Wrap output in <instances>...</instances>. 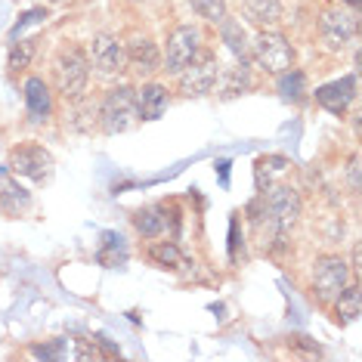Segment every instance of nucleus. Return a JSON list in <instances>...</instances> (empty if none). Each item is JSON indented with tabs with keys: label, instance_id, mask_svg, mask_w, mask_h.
<instances>
[{
	"label": "nucleus",
	"instance_id": "6e6552de",
	"mask_svg": "<svg viewBox=\"0 0 362 362\" xmlns=\"http://www.w3.org/2000/svg\"><path fill=\"white\" fill-rule=\"evenodd\" d=\"M202 50V31L195 25H177L168 35V50H164V69L170 75H180L189 62L195 59V53Z\"/></svg>",
	"mask_w": 362,
	"mask_h": 362
},
{
	"label": "nucleus",
	"instance_id": "9d476101",
	"mask_svg": "<svg viewBox=\"0 0 362 362\" xmlns=\"http://www.w3.org/2000/svg\"><path fill=\"white\" fill-rule=\"evenodd\" d=\"M93 69L103 78H115L118 71L127 69L124 59V44L112 35H96L93 37Z\"/></svg>",
	"mask_w": 362,
	"mask_h": 362
},
{
	"label": "nucleus",
	"instance_id": "39448f33",
	"mask_svg": "<svg viewBox=\"0 0 362 362\" xmlns=\"http://www.w3.org/2000/svg\"><path fill=\"white\" fill-rule=\"evenodd\" d=\"M217 78H220L217 56L208 53V50H199L195 53V59L177 75V84H180V93L183 96H204V93H211L214 90Z\"/></svg>",
	"mask_w": 362,
	"mask_h": 362
},
{
	"label": "nucleus",
	"instance_id": "f8f14e48",
	"mask_svg": "<svg viewBox=\"0 0 362 362\" xmlns=\"http://www.w3.org/2000/svg\"><path fill=\"white\" fill-rule=\"evenodd\" d=\"M124 59H127V69H134L136 75H155L161 65L158 44L146 35L130 37V44L124 47Z\"/></svg>",
	"mask_w": 362,
	"mask_h": 362
},
{
	"label": "nucleus",
	"instance_id": "dca6fc26",
	"mask_svg": "<svg viewBox=\"0 0 362 362\" xmlns=\"http://www.w3.org/2000/svg\"><path fill=\"white\" fill-rule=\"evenodd\" d=\"M134 226L143 238H158L168 233V208L164 204H149L134 214Z\"/></svg>",
	"mask_w": 362,
	"mask_h": 362
},
{
	"label": "nucleus",
	"instance_id": "2f4dec72",
	"mask_svg": "<svg viewBox=\"0 0 362 362\" xmlns=\"http://www.w3.org/2000/svg\"><path fill=\"white\" fill-rule=\"evenodd\" d=\"M56 4H59V0H56Z\"/></svg>",
	"mask_w": 362,
	"mask_h": 362
},
{
	"label": "nucleus",
	"instance_id": "20e7f679",
	"mask_svg": "<svg viewBox=\"0 0 362 362\" xmlns=\"http://www.w3.org/2000/svg\"><path fill=\"white\" fill-rule=\"evenodd\" d=\"M251 59L260 65V69L273 71V75H279V71L291 69L294 62V47L288 44V37L282 35V31H267L263 28L257 37L251 40Z\"/></svg>",
	"mask_w": 362,
	"mask_h": 362
},
{
	"label": "nucleus",
	"instance_id": "4be33fe9",
	"mask_svg": "<svg viewBox=\"0 0 362 362\" xmlns=\"http://www.w3.org/2000/svg\"><path fill=\"white\" fill-rule=\"evenodd\" d=\"M279 93L288 103H300L303 93H307V75L300 69H285L279 71Z\"/></svg>",
	"mask_w": 362,
	"mask_h": 362
},
{
	"label": "nucleus",
	"instance_id": "f3484780",
	"mask_svg": "<svg viewBox=\"0 0 362 362\" xmlns=\"http://www.w3.org/2000/svg\"><path fill=\"white\" fill-rule=\"evenodd\" d=\"M288 168H291V161L285 155H260L254 161V186H257V192H267L273 186V180L282 177Z\"/></svg>",
	"mask_w": 362,
	"mask_h": 362
},
{
	"label": "nucleus",
	"instance_id": "c85d7f7f",
	"mask_svg": "<svg viewBox=\"0 0 362 362\" xmlns=\"http://www.w3.org/2000/svg\"><path fill=\"white\" fill-rule=\"evenodd\" d=\"M347 174H350V192H359V155H353L350 158Z\"/></svg>",
	"mask_w": 362,
	"mask_h": 362
},
{
	"label": "nucleus",
	"instance_id": "412c9836",
	"mask_svg": "<svg viewBox=\"0 0 362 362\" xmlns=\"http://www.w3.org/2000/svg\"><path fill=\"white\" fill-rule=\"evenodd\" d=\"M223 96L233 100V96H242L245 90H251V65L248 62H235L233 69H226L223 75Z\"/></svg>",
	"mask_w": 362,
	"mask_h": 362
},
{
	"label": "nucleus",
	"instance_id": "7ed1b4c3",
	"mask_svg": "<svg viewBox=\"0 0 362 362\" xmlns=\"http://www.w3.org/2000/svg\"><path fill=\"white\" fill-rule=\"evenodd\" d=\"M53 81L56 90L65 100H81L90 81V59L81 47H65L53 62Z\"/></svg>",
	"mask_w": 362,
	"mask_h": 362
},
{
	"label": "nucleus",
	"instance_id": "6ab92c4d",
	"mask_svg": "<svg viewBox=\"0 0 362 362\" xmlns=\"http://www.w3.org/2000/svg\"><path fill=\"white\" fill-rule=\"evenodd\" d=\"M28 208H31V195L16 183V180H4V183H0V211H4L6 217H19V214H25Z\"/></svg>",
	"mask_w": 362,
	"mask_h": 362
},
{
	"label": "nucleus",
	"instance_id": "2eb2a0df",
	"mask_svg": "<svg viewBox=\"0 0 362 362\" xmlns=\"http://www.w3.org/2000/svg\"><path fill=\"white\" fill-rule=\"evenodd\" d=\"M168 109V87L161 84H143L136 90V112L139 121H158Z\"/></svg>",
	"mask_w": 362,
	"mask_h": 362
},
{
	"label": "nucleus",
	"instance_id": "1a4fd4ad",
	"mask_svg": "<svg viewBox=\"0 0 362 362\" xmlns=\"http://www.w3.org/2000/svg\"><path fill=\"white\" fill-rule=\"evenodd\" d=\"M319 37H322L325 50L344 53L356 37V19L344 10H325L319 19Z\"/></svg>",
	"mask_w": 362,
	"mask_h": 362
},
{
	"label": "nucleus",
	"instance_id": "423d86ee",
	"mask_svg": "<svg viewBox=\"0 0 362 362\" xmlns=\"http://www.w3.org/2000/svg\"><path fill=\"white\" fill-rule=\"evenodd\" d=\"M10 170L31 183H47L53 177V155L37 143H19L10 152Z\"/></svg>",
	"mask_w": 362,
	"mask_h": 362
},
{
	"label": "nucleus",
	"instance_id": "b1692460",
	"mask_svg": "<svg viewBox=\"0 0 362 362\" xmlns=\"http://www.w3.org/2000/svg\"><path fill=\"white\" fill-rule=\"evenodd\" d=\"M96 260L103 267H121L127 260V248H124V238L118 233H103V248L96 251Z\"/></svg>",
	"mask_w": 362,
	"mask_h": 362
},
{
	"label": "nucleus",
	"instance_id": "cd10ccee",
	"mask_svg": "<svg viewBox=\"0 0 362 362\" xmlns=\"http://www.w3.org/2000/svg\"><path fill=\"white\" fill-rule=\"evenodd\" d=\"M238 245L245 248V238H238V217L229 223V260H238Z\"/></svg>",
	"mask_w": 362,
	"mask_h": 362
},
{
	"label": "nucleus",
	"instance_id": "4468645a",
	"mask_svg": "<svg viewBox=\"0 0 362 362\" xmlns=\"http://www.w3.org/2000/svg\"><path fill=\"white\" fill-rule=\"evenodd\" d=\"M25 109H28L31 121H47L53 115V93L44 78L25 81Z\"/></svg>",
	"mask_w": 362,
	"mask_h": 362
},
{
	"label": "nucleus",
	"instance_id": "a878e982",
	"mask_svg": "<svg viewBox=\"0 0 362 362\" xmlns=\"http://www.w3.org/2000/svg\"><path fill=\"white\" fill-rule=\"evenodd\" d=\"M31 56H35V40H19L10 50V71H22L31 65Z\"/></svg>",
	"mask_w": 362,
	"mask_h": 362
},
{
	"label": "nucleus",
	"instance_id": "7c9ffc66",
	"mask_svg": "<svg viewBox=\"0 0 362 362\" xmlns=\"http://www.w3.org/2000/svg\"><path fill=\"white\" fill-rule=\"evenodd\" d=\"M341 4H347V6H359V0H341Z\"/></svg>",
	"mask_w": 362,
	"mask_h": 362
},
{
	"label": "nucleus",
	"instance_id": "f257e3e1",
	"mask_svg": "<svg viewBox=\"0 0 362 362\" xmlns=\"http://www.w3.org/2000/svg\"><path fill=\"white\" fill-rule=\"evenodd\" d=\"M300 217V195L291 186H269L263 192V217L257 229L269 233V242L282 245Z\"/></svg>",
	"mask_w": 362,
	"mask_h": 362
},
{
	"label": "nucleus",
	"instance_id": "0eeeda50",
	"mask_svg": "<svg viewBox=\"0 0 362 362\" xmlns=\"http://www.w3.org/2000/svg\"><path fill=\"white\" fill-rule=\"evenodd\" d=\"M347 279H350V269L341 254H322L313 263V294L322 303L334 300V294L347 285Z\"/></svg>",
	"mask_w": 362,
	"mask_h": 362
},
{
	"label": "nucleus",
	"instance_id": "bb28decb",
	"mask_svg": "<svg viewBox=\"0 0 362 362\" xmlns=\"http://www.w3.org/2000/svg\"><path fill=\"white\" fill-rule=\"evenodd\" d=\"M40 19H47V10H28V13H25V16H22V19H19V22H16V28L10 31V37H16V35H19V31H22V28L35 25V22H40Z\"/></svg>",
	"mask_w": 362,
	"mask_h": 362
},
{
	"label": "nucleus",
	"instance_id": "9b49d317",
	"mask_svg": "<svg viewBox=\"0 0 362 362\" xmlns=\"http://www.w3.org/2000/svg\"><path fill=\"white\" fill-rule=\"evenodd\" d=\"M353 100H356V75H344L332 84L316 87V103L332 115H344L353 105Z\"/></svg>",
	"mask_w": 362,
	"mask_h": 362
},
{
	"label": "nucleus",
	"instance_id": "aec40b11",
	"mask_svg": "<svg viewBox=\"0 0 362 362\" xmlns=\"http://www.w3.org/2000/svg\"><path fill=\"white\" fill-rule=\"evenodd\" d=\"M362 313V294L356 285H344L341 291L334 294V319L337 322H353Z\"/></svg>",
	"mask_w": 362,
	"mask_h": 362
},
{
	"label": "nucleus",
	"instance_id": "393cba45",
	"mask_svg": "<svg viewBox=\"0 0 362 362\" xmlns=\"http://www.w3.org/2000/svg\"><path fill=\"white\" fill-rule=\"evenodd\" d=\"M189 4L204 22H214V25L229 13V0H189Z\"/></svg>",
	"mask_w": 362,
	"mask_h": 362
},
{
	"label": "nucleus",
	"instance_id": "5701e85b",
	"mask_svg": "<svg viewBox=\"0 0 362 362\" xmlns=\"http://www.w3.org/2000/svg\"><path fill=\"white\" fill-rule=\"evenodd\" d=\"M149 260L155 263V267H161V269H180L186 263V257H183V251H180L177 242H155L149 248Z\"/></svg>",
	"mask_w": 362,
	"mask_h": 362
},
{
	"label": "nucleus",
	"instance_id": "f03ea898",
	"mask_svg": "<svg viewBox=\"0 0 362 362\" xmlns=\"http://www.w3.org/2000/svg\"><path fill=\"white\" fill-rule=\"evenodd\" d=\"M136 121H139L136 90L127 87V84L112 87L109 93L103 96V105H100V127L109 136H115V134H124V130H130Z\"/></svg>",
	"mask_w": 362,
	"mask_h": 362
},
{
	"label": "nucleus",
	"instance_id": "ddd939ff",
	"mask_svg": "<svg viewBox=\"0 0 362 362\" xmlns=\"http://www.w3.org/2000/svg\"><path fill=\"white\" fill-rule=\"evenodd\" d=\"M220 28V40L229 47V53L235 56L238 62H251V40H248V31H245L242 19H233V16H223V19L217 22Z\"/></svg>",
	"mask_w": 362,
	"mask_h": 362
},
{
	"label": "nucleus",
	"instance_id": "a211bd4d",
	"mask_svg": "<svg viewBox=\"0 0 362 362\" xmlns=\"http://www.w3.org/2000/svg\"><path fill=\"white\" fill-rule=\"evenodd\" d=\"M242 10L254 25H260V28L282 22V13H285L282 0H242Z\"/></svg>",
	"mask_w": 362,
	"mask_h": 362
},
{
	"label": "nucleus",
	"instance_id": "c756f323",
	"mask_svg": "<svg viewBox=\"0 0 362 362\" xmlns=\"http://www.w3.org/2000/svg\"><path fill=\"white\" fill-rule=\"evenodd\" d=\"M214 168H217V174H220V183L229 186V161H217Z\"/></svg>",
	"mask_w": 362,
	"mask_h": 362
}]
</instances>
